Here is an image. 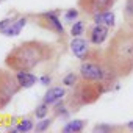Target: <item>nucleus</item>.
I'll use <instances>...</instances> for the list:
<instances>
[{
    "mask_svg": "<svg viewBox=\"0 0 133 133\" xmlns=\"http://www.w3.org/2000/svg\"><path fill=\"white\" fill-rule=\"evenodd\" d=\"M56 55V47L49 41L28 39L16 44L5 56L3 63L14 72L33 71L39 64L50 61Z\"/></svg>",
    "mask_w": 133,
    "mask_h": 133,
    "instance_id": "1",
    "label": "nucleus"
},
{
    "mask_svg": "<svg viewBox=\"0 0 133 133\" xmlns=\"http://www.w3.org/2000/svg\"><path fill=\"white\" fill-rule=\"evenodd\" d=\"M103 56L117 78H125L133 72V28L122 25L108 41Z\"/></svg>",
    "mask_w": 133,
    "mask_h": 133,
    "instance_id": "2",
    "label": "nucleus"
},
{
    "mask_svg": "<svg viewBox=\"0 0 133 133\" xmlns=\"http://www.w3.org/2000/svg\"><path fill=\"white\" fill-rule=\"evenodd\" d=\"M110 88L102 82L78 78V82L72 86V91L68 94L66 103H68L71 111H78L85 105L96 103L105 92H108Z\"/></svg>",
    "mask_w": 133,
    "mask_h": 133,
    "instance_id": "3",
    "label": "nucleus"
},
{
    "mask_svg": "<svg viewBox=\"0 0 133 133\" xmlns=\"http://www.w3.org/2000/svg\"><path fill=\"white\" fill-rule=\"evenodd\" d=\"M80 77L86 78V80H94V82H102L105 83L110 91L113 88V85L119 80L116 77V74L111 71V68L108 66L103 52L99 49H91L89 55L86 59L82 61L80 64Z\"/></svg>",
    "mask_w": 133,
    "mask_h": 133,
    "instance_id": "4",
    "label": "nucleus"
},
{
    "mask_svg": "<svg viewBox=\"0 0 133 133\" xmlns=\"http://www.w3.org/2000/svg\"><path fill=\"white\" fill-rule=\"evenodd\" d=\"M22 85L17 80V74L11 69L0 68V110H5L11 100L14 99V96H17L21 92Z\"/></svg>",
    "mask_w": 133,
    "mask_h": 133,
    "instance_id": "5",
    "label": "nucleus"
},
{
    "mask_svg": "<svg viewBox=\"0 0 133 133\" xmlns=\"http://www.w3.org/2000/svg\"><path fill=\"white\" fill-rule=\"evenodd\" d=\"M59 11H45V13H39L35 16V24L39 25L44 30H50L55 31L56 35H64V27L61 25L59 21Z\"/></svg>",
    "mask_w": 133,
    "mask_h": 133,
    "instance_id": "6",
    "label": "nucleus"
},
{
    "mask_svg": "<svg viewBox=\"0 0 133 133\" xmlns=\"http://www.w3.org/2000/svg\"><path fill=\"white\" fill-rule=\"evenodd\" d=\"M117 0H77V6L86 16H94L102 11H108L116 5Z\"/></svg>",
    "mask_w": 133,
    "mask_h": 133,
    "instance_id": "7",
    "label": "nucleus"
},
{
    "mask_svg": "<svg viewBox=\"0 0 133 133\" xmlns=\"http://www.w3.org/2000/svg\"><path fill=\"white\" fill-rule=\"evenodd\" d=\"M110 35V27L103 25V24H94L92 28H89L88 33V41L94 45H100L105 42V39Z\"/></svg>",
    "mask_w": 133,
    "mask_h": 133,
    "instance_id": "8",
    "label": "nucleus"
},
{
    "mask_svg": "<svg viewBox=\"0 0 133 133\" xmlns=\"http://www.w3.org/2000/svg\"><path fill=\"white\" fill-rule=\"evenodd\" d=\"M69 45H71V52H72L80 61L86 59L88 55H89V52H91L89 42H88L86 39H83V38H78V36H75V38L71 41Z\"/></svg>",
    "mask_w": 133,
    "mask_h": 133,
    "instance_id": "9",
    "label": "nucleus"
},
{
    "mask_svg": "<svg viewBox=\"0 0 133 133\" xmlns=\"http://www.w3.org/2000/svg\"><path fill=\"white\" fill-rule=\"evenodd\" d=\"M25 24H27V16H21L17 19H13V22L2 31V35H5V36H17L21 33V30L25 27Z\"/></svg>",
    "mask_w": 133,
    "mask_h": 133,
    "instance_id": "10",
    "label": "nucleus"
},
{
    "mask_svg": "<svg viewBox=\"0 0 133 133\" xmlns=\"http://www.w3.org/2000/svg\"><path fill=\"white\" fill-rule=\"evenodd\" d=\"M64 96H66V89L61 88V86H55V88H50V89L45 92L44 102H45L47 105H53V103L59 102Z\"/></svg>",
    "mask_w": 133,
    "mask_h": 133,
    "instance_id": "11",
    "label": "nucleus"
},
{
    "mask_svg": "<svg viewBox=\"0 0 133 133\" xmlns=\"http://www.w3.org/2000/svg\"><path fill=\"white\" fill-rule=\"evenodd\" d=\"M94 24H103L107 27H113L114 25V14L108 10V11H102V13H97L94 16H91Z\"/></svg>",
    "mask_w": 133,
    "mask_h": 133,
    "instance_id": "12",
    "label": "nucleus"
},
{
    "mask_svg": "<svg viewBox=\"0 0 133 133\" xmlns=\"http://www.w3.org/2000/svg\"><path fill=\"white\" fill-rule=\"evenodd\" d=\"M16 74H17V80L22 85V88H31L38 82V77H35L30 71H22V72H16Z\"/></svg>",
    "mask_w": 133,
    "mask_h": 133,
    "instance_id": "13",
    "label": "nucleus"
},
{
    "mask_svg": "<svg viewBox=\"0 0 133 133\" xmlns=\"http://www.w3.org/2000/svg\"><path fill=\"white\" fill-rule=\"evenodd\" d=\"M85 125H86V122H85L83 119H75V121H69L68 124L64 125L63 131H64V133H80V131H83Z\"/></svg>",
    "mask_w": 133,
    "mask_h": 133,
    "instance_id": "14",
    "label": "nucleus"
},
{
    "mask_svg": "<svg viewBox=\"0 0 133 133\" xmlns=\"http://www.w3.org/2000/svg\"><path fill=\"white\" fill-rule=\"evenodd\" d=\"M124 21L125 24L133 28V0H127L125 8H124Z\"/></svg>",
    "mask_w": 133,
    "mask_h": 133,
    "instance_id": "15",
    "label": "nucleus"
},
{
    "mask_svg": "<svg viewBox=\"0 0 133 133\" xmlns=\"http://www.w3.org/2000/svg\"><path fill=\"white\" fill-rule=\"evenodd\" d=\"M83 31H85V21H77V22L71 27V35H72V38L80 36Z\"/></svg>",
    "mask_w": 133,
    "mask_h": 133,
    "instance_id": "16",
    "label": "nucleus"
},
{
    "mask_svg": "<svg viewBox=\"0 0 133 133\" xmlns=\"http://www.w3.org/2000/svg\"><path fill=\"white\" fill-rule=\"evenodd\" d=\"M31 128H33V122L30 119H24V121H21L17 124V127L14 130H17V131H30Z\"/></svg>",
    "mask_w": 133,
    "mask_h": 133,
    "instance_id": "17",
    "label": "nucleus"
},
{
    "mask_svg": "<svg viewBox=\"0 0 133 133\" xmlns=\"http://www.w3.org/2000/svg\"><path fill=\"white\" fill-rule=\"evenodd\" d=\"M49 113V105L44 102V103H41L36 110H35V116L38 117V119H42V117H45V114Z\"/></svg>",
    "mask_w": 133,
    "mask_h": 133,
    "instance_id": "18",
    "label": "nucleus"
},
{
    "mask_svg": "<svg viewBox=\"0 0 133 133\" xmlns=\"http://www.w3.org/2000/svg\"><path fill=\"white\" fill-rule=\"evenodd\" d=\"M52 122H53V119H49V117H42V121H41L39 124H36L35 130H36V131H44V130H47V128L52 125Z\"/></svg>",
    "mask_w": 133,
    "mask_h": 133,
    "instance_id": "19",
    "label": "nucleus"
},
{
    "mask_svg": "<svg viewBox=\"0 0 133 133\" xmlns=\"http://www.w3.org/2000/svg\"><path fill=\"white\" fill-rule=\"evenodd\" d=\"M78 78H80V77H77L74 72H69L68 75H66V77L63 78V83H64L66 86H74V85L78 82Z\"/></svg>",
    "mask_w": 133,
    "mask_h": 133,
    "instance_id": "20",
    "label": "nucleus"
},
{
    "mask_svg": "<svg viewBox=\"0 0 133 133\" xmlns=\"http://www.w3.org/2000/svg\"><path fill=\"white\" fill-rule=\"evenodd\" d=\"M77 16H78V10H75V8H71V10H68V11L64 13V21L71 22V21H74Z\"/></svg>",
    "mask_w": 133,
    "mask_h": 133,
    "instance_id": "21",
    "label": "nucleus"
},
{
    "mask_svg": "<svg viewBox=\"0 0 133 133\" xmlns=\"http://www.w3.org/2000/svg\"><path fill=\"white\" fill-rule=\"evenodd\" d=\"M11 22H13V19H10V17H6V19H3V21H0V33H2Z\"/></svg>",
    "mask_w": 133,
    "mask_h": 133,
    "instance_id": "22",
    "label": "nucleus"
},
{
    "mask_svg": "<svg viewBox=\"0 0 133 133\" xmlns=\"http://www.w3.org/2000/svg\"><path fill=\"white\" fill-rule=\"evenodd\" d=\"M41 82H42V85H49L50 83V77L44 75V77H41Z\"/></svg>",
    "mask_w": 133,
    "mask_h": 133,
    "instance_id": "23",
    "label": "nucleus"
},
{
    "mask_svg": "<svg viewBox=\"0 0 133 133\" xmlns=\"http://www.w3.org/2000/svg\"><path fill=\"white\" fill-rule=\"evenodd\" d=\"M127 127H128L130 130H133V121H131V122H128V124H127Z\"/></svg>",
    "mask_w": 133,
    "mask_h": 133,
    "instance_id": "24",
    "label": "nucleus"
},
{
    "mask_svg": "<svg viewBox=\"0 0 133 133\" xmlns=\"http://www.w3.org/2000/svg\"><path fill=\"white\" fill-rule=\"evenodd\" d=\"M2 2H5V0H0V3H2Z\"/></svg>",
    "mask_w": 133,
    "mask_h": 133,
    "instance_id": "25",
    "label": "nucleus"
}]
</instances>
